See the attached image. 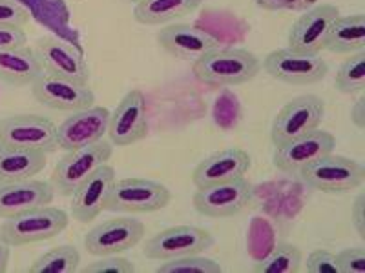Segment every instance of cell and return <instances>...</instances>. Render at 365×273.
Returning <instances> with one entry per match:
<instances>
[{
  "label": "cell",
  "instance_id": "obj_1",
  "mask_svg": "<svg viewBox=\"0 0 365 273\" xmlns=\"http://www.w3.org/2000/svg\"><path fill=\"white\" fill-rule=\"evenodd\" d=\"M195 79L207 86L232 87L250 82L262 71V58L243 48H216L192 63Z\"/></svg>",
  "mask_w": 365,
  "mask_h": 273
},
{
  "label": "cell",
  "instance_id": "obj_2",
  "mask_svg": "<svg viewBox=\"0 0 365 273\" xmlns=\"http://www.w3.org/2000/svg\"><path fill=\"white\" fill-rule=\"evenodd\" d=\"M70 224V215L61 208L38 206L8 217L0 224V237L11 248L35 245L61 235Z\"/></svg>",
  "mask_w": 365,
  "mask_h": 273
},
{
  "label": "cell",
  "instance_id": "obj_3",
  "mask_svg": "<svg viewBox=\"0 0 365 273\" xmlns=\"http://www.w3.org/2000/svg\"><path fill=\"white\" fill-rule=\"evenodd\" d=\"M299 181L322 193L341 195L358 190L365 181V168L354 159L334 155V151L305 166L298 173Z\"/></svg>",
  "mask_w": 365,
  "mask_h": 273
},
{
  "label": "cell",
  "instance_id": "obj_4",
  "mask_svg": "<svg viewBox=\"0 0 365 273\" xmlns=\"http://www.w3.org/2000/svg\"><path fill=\"white\" fill-rule=\"evenodd\" d=\"M172 191L158 181L130 177L115 181L104 210L113 213H154L170 204Z\"/></svg>",
  "mask_w": 365,
  "mask_h": 273
},
{
  "label": "cell",
  "instance_id": "obj_5",
  "mask_svg": "<svg viewBox=\"0 0 365 273\" xmlns=\"http://www.w3.org/2000/svg\"><path fill=\"white\" fill-rule=\"evenodd\" d=\"M112 155L113 144L104 139L84 148L66 151V155L55 164L53 175H51V186L55 188V193L71 197L81 182L86 181L99 166L106 164Z\"/></svg>",
  "mask_w": 365,
  "mask_h": 273
},
{
  "label": "cell",
  "instance_id": "obj_6",
  "mask_svg": "<svg viewBox=\"0 0 365 273\" xmlns=\"http://www.w3.org/2000/svg\"><path fill=\"white\" fill-rule=\"evenodd\" d=\"M325 115V102L318 95H299L283 106L274 117L270 128V141L274 146L298 139L319 128Z\"/></svg>",
  "mask_w": 365,
  "mask_h": 273
},
{
  "label": "cell",
  "instance_id": "obj_7",
  "mask_svg": "<svg viewBox=\"0 0 365 273\" xmlns=\"http://www.w3.org/2000/svg\"><path fill=\"white\" fill-rule=\"evenodd\" d=\"M0 144L55 154L58 149L57 126L42 115H9L0 119Z\"/></svg>",
  "mask_w": 365,
  "mask_h": 273
},
{
  "label": "cell",
  "instance_id": "obj_8",
  "mask_svg": "<svg viewBox=\"0 0 365 273\" xmlns=\"http://www.w3.org/2000/svg\"><path fill=\"white\" fill-rule=\"evenodd\" d=\"M262 70L272 79L291 86H309L324 80L329 73V66L319 55L302 53L291 48L274 50L263 58Z\"/></svg>",
  "mask_w": 365,
  "mask_h": 273
},
{
  "label": "cell",
  "instance_id": "obj_9",
  "mask_svg": "<svg viewBox=\"0 0 365 273\" xmlns=\"http://www.w3.org/2000/svg\"><path fill=\"white\" fill-rule=\"evenodd\" d=\"M216 245V239L208 230L200 226H172L161 230L145 242L146 259L152 261H170L178 257L205 253Z\"/></svg>",
  "mask_w": 365,
  "mask_h": 273
},
{
  "label": "cell",
  "instance_id": "obj_10",
  "mask_svg": "<svg viewBox=\"0 0 365 273\" xmlns=\"http://www.w3.org/2000/svg\"><path fill=\"white\" fill-rule=\"evenodd\" d=\"M252 184L243 178L197 188L192 197L195 211L208 219H227L237 215L252 200Z\"/></svg>",
  "mask_w": 365,
  "mask_h": 273
},
{
  "label": "cell",
  "instance_id": "obj_11",
  "mask_svg": "<svg viewBox=\"0 0 365 273\" xmlns=\"http://www.w3.org/2000/svg\"><path fill=\"white\" fill-rule=\"evenodd\" d=\"M146 228L141 220L132 217H117L103 220L84 237V248L90 255H119L135 248L145 239Z\"/></svg>",
  "mask_w": 365,
  "mask_h": 273
},
{
  "label": "cell",
  "instance_id": "obj_12",
  "mask_svg": "<svg viewBox=\"0 0 365 273\" xmlns=\"http://www.w3.org/2000/svg\"><path fill=\"white\" fill-rule=\"evenodd\" d=\"M31 93L38 104L55 112L73 113L90 108L96 102V93L88 84L55 77L44 71L31 84Z\"/></svg>",
  "mask_w": 365,
  "mask_h": 273
},
{
  "label": "cell",
  "instance_id": "obj_13",
  "mask_svg": "<svg viewBox=\"0 0 365 273\" xmlns=\"http://www.w3.org/2000/svg\"><path fill=\"white\" fill-rule=\"evenodd\" d=\"M334 148H336L334 135L318 128L307 135H302L298 139L285 142V144L276 146L272 162L283 173L298 175L305 166L332 154Z\"/></svg>",
  "mask_w": 365,
  "mask_h": 273
},
{
  "label": "cell",
  "instance_id": "obj_14",
  "mask_svg": "<svg viewBox=\"0 0 365 273\" xmlns=\"http://www.w3.org/2000/svg\"><path fill=\"white\" fill-rule=\"evenodd\" d=\"M34 50L41 60L44 73L75 80V82H90V68L84 55L63 38L46 35L35 42Z\"/></svg>",
  "mask_w": 365,
  "mask_h": 273
},
{
  "label": "cell",
  "instance_id": "obj_15",
  "mask_svg": "<svg viewBox=\"0 0 365 273\" xmlns=\"http://www.w3.org/2000/svg\"><path fill=\"white\" fill-rule=\"evenodd\" d=\"M148 133V117H146V97L143 91H128L115 109L110 112L108 133L110 142L117 148H126L143 141Z\"/></svg>",
  "mask_w": 365,
  "mask_h": 273
},
{
  "label": "cell",
  "instance_id": "obj_16",
  "mask_svg": "<svg viewBox=\"0 0 365 273\" xmlns=\"http://www.w3.org/2000/svg\"><path fill=\"white\" fill-rule=\"evenodd\" d=\"M340 17V9L332 4H319L302 11L289 31V46L294 51L319 55L325 50L329 31Z\"/></svg>",
  "mask_w": 365,
  "mask_h": 273
},
{
  "label": "cell",
  "instance_id": "obj_17",
  "mask_svg": "<svg viewBox=\"0 0 365 273\" xmlns=\"http://www.w3.org/2000/svg\"><path fill=\"white\" fill-rule=\"evenodd\" d=\"M158 44L170 57L178 60L195 63L197 58L203 57L208 51L220 48V38L208 29L200 28L194 24H168L158 33Z\"/></svg>",
  "mask_w": 365,
  "mask_h": 273
},
{
  "label": "cell",
  "instance_id": "obj_18",
  "mask_svg": "<svg viewBox=\"0 0 365 273\" xmlns=\"http://www.w3.org/2000/svg\"><path fill=\"white\" fill-rule=\"evenodd\" d=\"M108 122L110 109L103 106L93 104L90 108L73 112L63 124L57 126L58 149L73 151L101 141L108 133Z\"/></svg>",
  "mask_w": 365,
  "mask_h": 273
},
{
  "label": "cell",
  "instance_id": "obj_19",
  "mask_svg": "<svg viewBox=\"0 0 365 273\" xmlns=\"http://www.w3.org/2000/svg\"><path fill=\"white\" fill-rule=\"evenodd\" d=\"M117 175L112 166H99L86 181L79 184V188L71 195V215L79 223H90L97 219L106 208V200L115 184Z\"/></svg>",
  "mask_w": 365,
  "mask_h": 273
},
{
  "label": "cell",
  "instance_id": "obj_20",
  "mask_svg": "<svg viewBox=\"0 0 365 273\" xmlns=\"http://www.w3.org/2000/svg\"><path fill=\"white\" fill-rule=\"evenodd\" d=\"M250 170V155L241 148H227L205 157L192 171L195 188L243 178Z\"/></svg>",
  "mask_w": 365,
  "mask_h": 273
},
{
  "label": "cell",
  "instance_id": "obj_21",
  "mask_svg": "<svg viewBox=\"0 0 365 273\" xmlns=\"http://www.w3.org/2000/svg\"><path fill=\"white\" fill-rule=\"evenodd\" d=\"M53 199L55 188L51 182L37 178L0 182V219H8L31 208L48 206Z\"/></svg>",
  "mask_w": 365,
  "mask_h": 273
},
{
  "label": "cell",
  "instance_id": "obj_22",
  "mask_svg": "<svg viewBox=\"0 0 365 273\" xmlns=\"http://www.w3.org/2000/svg\"><path fill=\"white\" fill-rule=\"evenodd\" d=\"M42 73V64L29 46L0 50V80L15 87L31 86Z\"/></svg>",
  "mask_w": 365,
  "mask_h": 273
},
{
  "label": "cell",
  "instance_id": "obj_23",
  "mask_svg": "<svg viewBox=\"0 0 365 273\" xmlns=\"http://www.w3.org/2000/svg\"><path fill=\"white\" fill-rule=\"evenodd\" d=\"M46 168V154L0 144V182L35 178Z\"/></svg>",
  "mask_w": 365,
  "mask_h": 273
},
{
  "label": "cell",
  "instance_id": "obj_24",
  "mask_svg": "<svg viewBox=\"0 0 365 273\" xmlns=\"http://www.w3.org/2000/svg\"><path fill=\"white\" fill-rule=\"evenodd\" d=\"M325 50L334 55H353L365 51V15L354 13L338 17L329 31Z\"/></svg>",
  "mask_w": 365,
  "mask_h": 273
},
{
  "label": "cell",
  "instance_id": "obj_25",
  "mask_svg": "<svg viewBox=\"0 0 365 273\" xmlns=\"http://www.w3.org/2000/svg\"><path fill=\"white\" fill-rule=\"evenodd\" d=\"M203 0H141L133 6V18L143 26L170 24L200 8Z\"/></svg>",
  "mask_w": 365,
  "mask_h": 273
},
{
  "label": "cell",
  "instance_id": "obj_26",
  "mask_svg": "<svg viewBox=\"0 0 365 273\" xmlns=\"http://www.w3.org/2000/svg\"><path fill=\"white\" fill-rule=\"evenodd\" d=\"M303 266V252L291 242H278L272 252L256 262L252 272L256 273H298Z\"/></svg>",
  "mask_w": 365,
  "mask_h": 273
},
{
  "label": "cell",
  "instance_id": "obj_27",
  "mask_svg": "<svg viewBox=\"0 0 365 273\" xmlns=\"http://www.w3.org/2000/svg\"><path fill=\"white\" fill-rule=\"evenodd\" d=\"M81 253L75 246L63 245L42 253L29 266L31 273H73L79 269Z\"/></svg>",
  "mask_w": 365,
  "mask_h": 273
},
{
  "label": "cell",
  "instance_id": "obj_28",
  "mask_svg": "<svg viewBox=\"0 0 365 273\" xmlns=\"http://www.w3.org/2000/svg\"><path fill=\"white\" fill-rule=\"evenodd\" d=\"M334 86L345 95H356L365 90V51L349 55L336 71Z\"/></svg>",
  "mask_w": 365,
  "mask_h": 273
},
{
  "label": "cell",
  "instance_id": "obj_29",
  "mask_svg": "<svg viewBox=\"0 0 365 273\" xmlns=\"http://www.w3.org/2000/svg\"><path fill=\"white\" fill-rule=\"evenodd\" d=\"M223 272L220 262L214 259L195 253V255L178 257L170 261H163L155 268V273H220Z\"/></svg>",
  "mask_w": 365,
  "mask_h": 273
},
{
  "label": "cell",
  "instance_id": "obj_30",
  "mask_svg": "<svg viewBox=\"0 0 365 273\" xmlns=\"http://www.w3.org/2000/svg\"><path fill=\"white\" fill-rule=\"evenodd\" d=\"M83 273H132L135 272V266L130 259L120 255H103L97 261L90 262L84 268Z\"/></svg>",
  "mask_w": 365,
  "mask_h": 273
},
{
  "label": "cell",
  "instance_id": "obj_31",
  "mask_svg": "<svg viewBox=\"0 0 365 273\" xmlns=\"http://www.w3.org/2000/svg\"><path fill=\"white\" fill-rule=\"evenodd\" d=\"M29 9L19 0H0V24L24 28L29 22Z\"/></svg>",
  "mask_w": 365,
  "mask_h": 273
},
{
  "label": "cell",
  "instance_id": "obj_32",
  "mask_svg": "<svg viewBox=\"0 0 365 273\" xmlns=\"http://www.w3.org/2000/svg\"><path fill=\"white\" fill-rule=\"evenodd\" d=\"M305 268L309 273H340L336 253H332L331 250H314L309 253Z\"/></svg>",
  "mask_w": 365,
  "mask_h": 273
},
{
  "label": "cell",
  "instance_id": "obj_33",
  "mask_svg": "<svg viewBox=\"0 0 365 273\" xmlns=\"http://www.w3.org/2000/svg\"><path fill=\"white\" fill-rule=\"evenodd\" d=\"M340 273H365V250L345 248L336 253Z\"/></svg>",
  "mask_w": 365,
  "mask_h": 273
},
{
  "label": "cell",
  "instance_id": "obj_34",
  "mask_svg": "<svg viewBox=\"0 0 365 273\" xmlns=\"http://www.w3.org/2000/svg\"><path fill=\"white\" fill-rule=\"evenodd\" d=\"M257 8L265 11H305L316 6L318 0H252Z\"/></svg>",
  "mask_w": 365,
  "mask_h": 273
},
{
  "label": "cell",
  "instance_id": "obj_35",
  "mask_svg": "<svg viewBox=\"0 0 365 273\" xmlns=\"http://www.w3.org/2000/svg\"><path fill=\"white\" fill-rule=\"evenodd\" d=\"M21 46H28V35H26L24 28L0 24V50L21 48Z\"/></svg>",
  "mask_w": 365,
  "mask_h": 273
},
{
  "label": "cell",
  "instance_id": "obj_36",
  "mask_svg": "<svg viewBox=\"0 0 365 273\" xmlns=\"http://www.w3.org/2000/svg\"><path fill=\"white\" fill-rule=\"evenodd\" d=\"M364 203H365V195L360 193L354 199L353 208H351V223H353L354 230H356L358 237L360 239H365V210H364Z\"/></svg>",
  "mask_w": 365,
  "mask_h": 273
},
{
  "label": "cell",
  "instance_id": "obj_37",
  "mask_svg": "<svg viewBox=\"0 0 365 273\" xmlns=\"http://www.w3.org/2000/svg\"><path fill=\"white\" fill-rule=\"evenodd\" d=\"M351 122L358 129H365V97L361 95L356 102L351 106Z\"/></svg>",
  "mask_w": 365,
  "mask_h": 273
},
{
  "label": "cell",
  "instance_id": "obj_38",
  "mask_svg": "<svg viewBox=\"0 0 365 273\" xmlns=\"http://www.w3.org/2000/svg\"><path fill=\"white\" fill-rule=\"evenodd\" d=\"M9 259H11V246L0 237V273L8 272Z\"/></svg>",
  "mask_w": 365,
  "mask_h": 273
},
{
  "label": "cell",
  "instance_id": "obj_39",
  "mask_svg": "<svg viewBox=\"0 0 365 273\" xmlns=\"http://www.w3.org/2000/svg\"><path fill=\"white\" fill-rule=\"evenodd\" d=\"M123 2H126V4H133V6H135L137 2H141V0H123Z\"/></svg>",
  "mask_w": 365,
  "mask_h": 273
}]
</instances>
